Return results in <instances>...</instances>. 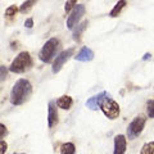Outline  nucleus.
I'll use <instances>...</instances> for the list:
<instances>
[{"label":"nucleus","instance_id":"nucleus-3","mask_svg":"<svg viewBox=\"0 0 154 154\" xmlns=\"http://www.w3.org/2000/svg\"><path fill=\"white\" fill-rule=\"evenodd\" d=\"M60 48V41L59 38L57 37H51L49 38L44 46L41 48L40 53H38V58H40V60L42 62V63H50V62L54 59V57L57 54L58 49Z\"/></svg>","mask_w":154,"mask_h":154},{"label":"nucleus","instance_id":"nucleus-17","mask_svg":"<svg viewBox=\"0 0 154 154\" xmlns=\"http://www.w3.org/2000/svg\"><path fill=\"white\" fill-rule=\"evenodd\" d=\"M140 154H154V141H149L144 144L141 146Z\"/></svg>","mask_w":154,"mask_h":154},{"label":"nucleus","instance_id":"nucleus-13","mask_svg":"<svg viewBox=\"0 0 154 154\" xmlns=\"http://www.w3.org/2000/svg\"><path fill=\"white\" fill-rule=\"evenodd\" d=\"M88 25H89V22L88 21H82V22H80L79 25H77L75 28H73V32H72V37H73V40L79 42L80 41V38H81V35H82V32L88 28Z\"/></svg>","mask_w":154,"mask_h":154},{"label":"nucleus","instance_id":"nucleus-10","mask_svg":"<svg viewBox=\"0 0 154 154\" xmlns=\"http://www.w3.org/2000/svg\"><path fill=\"white\" fill-rule=\"evenodd\" d=\"M107 95H108L107 91H102V93H99L98 95L91 96V98H89L88 100H86V107H88L89 109H91V110H96V109L100 107V103H102V100Z\"/></svg>","mask_w":154,"mask_h":154},{"label":"nucleus","instance_id":"nucleus-15","mask_svg":"<svg viewBox=\"0 0 154 154\" xmlns=\"http://www.w3.org/2000/svg\"><path fill=\"white\" fill-rule=\"evenodd\" d=\"M59 150L60 154H76V146L73 143H63Z\"/></svg>","mask_w":154,"mask_h":154},{"label":"nucleus","instance_id":"nucleus-18","mask_svg":"<svg viewBox=\"0 0 154 154\" xmlns=\"http://www.w3.org/2000/svg\"><path fill=\"white\" fill-rule=\"evenodd\" d=\"M18 13V8L17 5H9L7 9H5V13H4V16H5V18H14L16 17V14Z\"/></svg>","mask_w":154,"mask_h":154},{"label":"nucleus","instance_id":"nucleus-8","mask_svg":"<svg viewBox=\"0 0 154 154\" xmlns=\"http://www.w3.org/2000/svg\"><path fill=\"white\" fill-rule=\"evenodd\" d=\"M58 105H57V102L54 100H51L49 102V107H48V126L49 128H53L54 126L58 125V117H59V114H58Z\"/></svg>","mask_w":154,"mask_h":154},{"label":"nucleus","instance_id":"nucleus-16","mask_svg":"<svg viewBox=\"0 0 154 154\" xmlns=\"http://www.w3.org/2000/svg\"><path fill=\"white\" fill-rule=\"evenodd\" d=\"M36 4V0H26L25 3H22V5L19 7V12L22 14H26L28 13L32 9V7Z\"/></svg>","mask_w":154,"mask_h":154},{"label":"nucleus","instance_id":"nucleus-2","mask_svg":"<svg viewBox=\"0 0 154 154\" xmlns=\"http://www.w3.org/2000/svg\"><path fill=\"white\" fill-rule=\"evenodd\" d=\"M33 66L32 57L28 51H21L19 54L14 58L13 62L9 66V71L13 73H25V72L30 71Z\"/></svg>","mask_w":154,"mask_h":154},{"label":"nucleus","instance_id":"nucleus-23","mask_svg":"<svg viewBox=\"0 0 154 154\" xmlns=\"http://www.w3.org/2000/svg\"><path fill=\"white\" fill-rule=\"evenodd\" d=\"M25 26H26V28H32L33 27V18H27L25 21Z\"/></svg>","mask_w":154,"mask_h":154},{"label":"nucleus","instance_id":"nucleus-5","mask_svg":"<svg viewBox=\"0 0 154 154\" xmlns=\"http://www.w3.org/2000/svg\"><path fill=\"white\" fill-rule=\"evenodd\" d=\"M100 109H102V112L104 113V116L109 119H117L118 116H119V105L118 103L113 100L110 98L109 95H107L105 98L102 100V103H100Z\"/></svg>","mask_w":154,"mask_h":154},{"label":"nucleus","instance_id":"nucleus-21","mask_svg":"<svg viewBox=\"0 0 154 154\" xmlns=\"http://www.w3.org/2000/svg\"><path fill=\"white\" fill-rule=\"evenodd\" d=\"M0 154H5V152H7V149H8V144L4 141V140H0Z\"/></svg>","mask_w":154,"mask_h":154},{"label":"nucleus","instance_id":"nucleus-4","mask_svg":"<svg viewBox=\"0 0 154 154\" xmlns=\"http://www.w3.org/2000/svg\"><path fill=\"white\" fill-rule=\"evenodd\" d=\"M146 116L145 114H139L136 116L127 126V137L128 140H135L139 135L143 132L144 127L146 123Z\"/></svg>","mask_w":154,"mask_h":154},{"label":"nucleus","instance_id":"nucleus-1","mask_svg":"<svg viewBox=\"0 0 154 154\" xmlns=\"http://www.w3.org/2000/svg\"><path fill=\"white\" fill-rule=\"evenodd\" d=\"M32 94V85L26 79H19L16 81L11 90V103L13 105H22L26 103Z\"/></svg>","mask_w":154,"mask_h":154},{"label":"nucleus","instance_id":"nucleus-11","mask_svg":"<svg viewBox=\"0 0 154 154\" xmlns=\"http://www.w3.org/2000/svg\"><path fill=\"white\" fill-rule=\"evenodd\" d=\"M75 59L77 62H91L94 59V51L88 46L81 48V50L77 53V55L75 57Z\"/></svg>","mask_w":154,"mask_h":154},{"label":"nucleus","instance_id":"nucleus-14","mask_svg":"<svg viewBox=\"0 0 154 154\" xmlns=\"http://www.w3.org/2000/svg\"><path fill=\"white\" fill-rule=\"evenodd\" d=\"M127 5V2L126 0H118L117 3H116V5L113 7V9L110 11L109 13V17L110 18H116V17H118L119 14H121V12L123 11V8Z\"/></svg>","mask_w":154,"mask_h":154},{"label":"nucleus","instance_id":"nucleus-7","mask_svg":"<svg viewBox=\"0 0 154 154\" xmlns=\"http://www.w3.org/2000/svg\"><path fill=\"white\" fill-rule=\"evenodd\" d=\"M73 53H75V48H68V49L60 51L59 54L55 57L54 62H53V67H51L53 73H58V72L62 69V67L64 66L66 62L73 55Z\"/></svg>","mask_w":154,"mask_h":154},{"label":"nucleus","instance_id":"nucleus-12","mask_svg":"<svg viewBox=\"0 0 154 154\" xmlns=\"http://www.w3.org/2000/svg\"><path fill=\"white\" fill-rule=\"evenodd\" d=\"M57 105H58V108H60V109L68 110L72 108V105H73V99H72L69 95H62L60 98L57 99Z\"/></svg>","mask_w":154,"mask_h":154},{"label":"nucleus","instance_id":"nucleus-6","mask_svg":"<svg viewBox=\"0 0 154 154\" xmlns=\"http://www.w3.org/2000/svg\"><path fill=\"white\" fill-rule=\"evenodd\" d=\"M85 12H86V8H85L84 4L76 5L73 11L69 13L68 18H67V28H68V30H73V28L79 25L81 18L85 16Z\"/></svg>","mask_w":154,"mask_h":154},{"label":"nucleus","instance_id":"nucleus-25","mask_svg":"<svg viewBox=\"0 0 154 154\" xmlns=\"http://www.w3.org/2000/svg\"><path fill=\"white\" fill-rule=\"evenodd\" d=\"M150 57H152V54H150V53H145V54H144V57H143V60L150 59Z\"/></svg>","mask_w":154,"mask_h":154},{"label":"nucleus","instance_id":"nucleus-19","mask_svg":"<svg viewBox=\"0 0 154 154\" xmlns=\"http://www.w3.org/2000/svg\"><path fill=\"white\" fill-rule=\"evenodd\" d=\"M146 112L149 118H154V100H148L146 102Z\"/></svg>","mask_w":154,"mask_h":154},{"label":"nucleus","instance_id":"nucleus-22","mask_svg":"<svg viewBox=\"0 0 154 154\" xmlns=\"http://www.w3.org/2000/svg\"><path fill=\"white\" fill-rule=\"evenodd\" d=\"M0 131H2V134H0V137H2V140H4V137H5V135H7V127H5V125L4 123H0Z\"/></svg>","mask_w":154,"mask_h":154},{"label":"nucleus","instance_id":"nucleus-26","mask_svg":"<svg viewBox=\"0 0 154 154\" xmlns=\"http://www.w3.org/2000/svg\"><path fill=\"white\" fill-rule=\"evenodd\" d=\"M13 154H26V153H13Z\"/></svg>","mask_w":154,"mask_h":154},{"label":"nucleus","instance_id":"nucleus-20","mask_svg":"<svg viewBox=\"0 0 154 154\" xmlns=\"http://www.w3.org/2000/svg\"><path fill=\"white\" fill-rule=\"evenodd\" d=\"M77 5V0H68L64 5V12L66 13H71L75 9V7Z\"/></svg>","mask_w":154,"mask_h":154},{"label":"nucleus","instance_id":"nucleus-9","mask_svg":"<svg viewBox=\"0 0 154 154\" xmlns=\"http://www.w3.org/2000/svg\"><path fill=\"white\" fill-rule=\"evenodd\" d=\"M127 149V139L125 135L119 134L114 136V149L113 154H125Z\"/></svg>","mask_w":154,"mask_h":154},{"label":"nucleus","instance_id":"nucleus-24","mask_svg":"<svg viewBox=\"0 0 154 154\" xmlns=\"http://www.w3.org/2000/svg\"><path fill=\"white\" fill-rule=\"evenodd\" d=\"M0 69H2V81H4L7 79V68H5V66H2L0 67Z\"/></svg>","mask_w":154,"mask_h":154}]
</instances>
